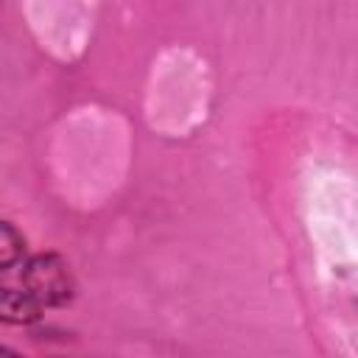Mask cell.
Here are the masks:
<instances>
[{
	"mask_svg": "<svg viewBox=\"0 0 358 358\" xmlns=\"http://www.w3.org/2000/svg\"><path fill=\"white\" fill-rule=\"evenodd\" d=\"M42 316V305L22 288L0 285V322L6 324H34Z\"/></svg>",
	"mask_w": 358,
	"mask_h": 358,
	"instance_id": "2",
	"label": "cell"
},
{
	"mask_svg": "<svg viewBox=\"0 0 358 358\" xmlns=\"http://www.w3.org/2000/svg\"><path fill=\"white\" fill-rule=\"evenodd\" d=\"M22 288L42 308H64L76 299V277L59 252L31 255L22 266Z\"/></svg>",
	"mask_w": 358,
	"mask_h": 358,
	"instance_id": "1",
	"label": "cell"
},
{
	"mask_svg": "<svg viewBox=\"0 0 358 358\" xmlns=\"http://www.w3.org/2000/svg\"><path fill=\"white\" fill-rule=\"evenodd\" d=\"M25 255V238L6 221H0V274L14 268Z\"/></svg>",
	"mask_w": 358,
	"mask_h": 358,
	"instance_id": "3",
	"label": "cell"
}]
</instances>
